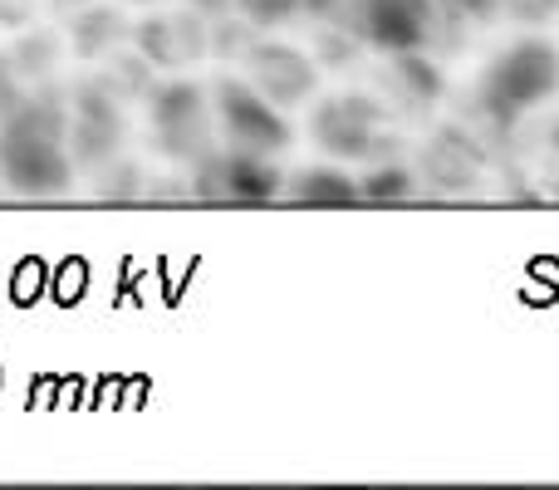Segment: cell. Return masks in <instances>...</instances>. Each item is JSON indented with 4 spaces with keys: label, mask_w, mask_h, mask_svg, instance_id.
Returning <instances> with one entry per match:
<instances>
[{
    "label": "cell",
    "mask_w": 559,
    "mask_h": 490,
    "mask_svg": "<svg viewBox=\"0 0 559 490\" xmlns=\"http://www.w3.org/2000/svg\"><path fill=\"white\" fill-rule=\"evenodd\" d=\"M5 177L20 192H59L69 182V163H64V143H59V123L49 118H20L5 133Z\"/></svg>",
    "instance_id": "5"
},
{
    "label": "cell",
    "mask_w": 559,
    "mask_h": 490,
    "mask_svg": "<svg viewBox=\"0 0 559 490\" xmlns=\"http://www.w3.org/2000/svg\"><path fill=\"white\" fill-rule=\"evenodd\" d=\"M197 196L222 202V206H271L285 196V172L265 153L231 147V153L202 157V167H197Z\"/></svg>",
    "instance_id": "3"
},
{
    "label": "cell",
    "mask_w": 559,
    "mask_h": 490,
    "mask_svg": "<svg viewBox=\"0 0 559 490\" xmlns=\"http://www.w3.org/2000/svg\"><path fill=\"white\" fill-rule=\"evenodd\" d=\"M309 5H329V0H309Z\"/></svg>",
    "instance_id": "13"
},
{
    "label": "cell",
    "mask_w": 559,
    "mask_h": 490,
    "mask_svg": "<svg viewBox=\"0 0 559 490\" xmlns=\"http://www.w3.org/2000/svg\"><path fill=\"white\" fill-rule=\"evenodd\" d=\"M305 0H241V10L255 20V25H285Z\"/></svg>",
    "instance_id": "11"
},
{
    "label": "cell",
    "mask_w": 559,
    "mask_h": 490,
    "mask_svg": "<svg viewBox=\"0 0 559 490\" xmlns=\"http://www.w3.org/2000/svg\"><path fill=\"white\" fill-rule=\"evenodd\" d=\"M378 133H383V113H378V104H368L358 94L329 98L314 113V138L329 157H373Z\"/></svg>",
    "instance_id": "6"
},
{
    "label": "cell",
    "mask_w": 559,
    "mask_h": 490,
    "mask_svg": "<svg viewBox=\"0 0 559 490\" xmlns=\"http://www.w3.org/2000/svg\"><path fill=\"white\" fill-rule=\"evenodd\" d=\"M206 104L202 94H197L192 84H173L163 98H157L153 108V123H157V138H163L167 153L177 157H202L206 147V133H212V123H206Z\"/></svg>",
    "instance_id": "7"
},
{
    "label": "cell",
    "mask_w": 559,
    "mask_h": 490,
    "mask_svg": "<svg viewBox=\"0 0 559 490\" xmlns=\"http://www.w3.org/2000/svg\"><path fill=\"white\" fill-rule=\"evenodd\" d=\"M462 15H472V20H486V15H496V0H452Z\"/></svg>",
    "instance_id": "12"
},
{
    "label": "cell",
    "mask_w": 559,
    "mask_h": 490,
    "mask_svg": "<svg viewBox=\"0 0 559 490\" xmlns=\"http://www.w3.org/2000/svg\"><path fill=\"white\" fill-rule=\"evenodd\" d=\"M358 192H364L368 206H397V202H413V172L397 163H383L378 172H368L364 182H358Z\"/></svg>",
    "instance_id": "10"
},
{
    "label": "cell",
    "mask_w": 559,
    "mask_h": 490,
    "mask_svg": "<svg viewBox=\"0 0 559 490\" xmlns=\"http://www.w3.org/2000/svg\"><path fill=\"white\" fill-rule=\"evenodd\" d=\"M354 25L378 55H423L437 35V0H354Z\"/></svg>",
    "instance_id": "4"
},
{
    "label": "cell",
    "mask_w": 559,
    "mask_h": 490,
    "mask_svg": "<svg viewBox=\"0 0 559 490\" xmlns=\"http://www.w3.org/2000/svg\"><path fill=\"white\" fill-rule=\"evenodd\" d=\"M285 202L295 206H358V177L338 172V167H305V172L285 177Z\"/></svg>",
    "instance_id": "9"
},
{
    "label": "cell",
    "mask_w": 559,
    "mask_h": 490,
    "mask_svg": "<svg viewBox=\"0 0 559 490\" xmlns=\"http://www.w3.org/2000/svg\"><path fill=\"white\" fill-rule=\"evenodd\" d=\"M212 118L226 143L246 147V153L275 157L289 147V123L280 118V104L265 98L255 84H246V79H222L212 88Z\"/></svg>",
    "instance_id": "2"
},
{
    "label": "cell",
    "mask_w": 559,
    "mask_h": 490,
    "mask_svg": "<svg viewBox=\"0 0 559 490\" xmlns=\"http://www.w3.org/2000/svg\"><path fill=\"white\" fill-rule=\"evenodd\" d=\"M251 84L261 88L265 98H275V104H295V98H305L309 88H314V69H309V59L299 55V49L261 45L251 55Z\"/></svg>",
    "instance_id": "8"
},
{
    "label": "cell",
    "mask_w": 559,
    "mask_h": 490,
    "mask_svg": "<svg viewBox=\"0 0 559 490\" xmlns=\"http://www.w3.org/2000/svg\"><path fill=\"white\" fill-rule=\"evenodd\" d=\"M555 147H559V128H555Z\"/></svg>",
    "instance_id": "14"
},
{
    "label": "cell",
    "mask_w": 559,
    "mask_h": 490,
    "mask_svg": "<svg viewBox=\"0 0 559 490\" xmlns=\"http://www.w3.org/2000/svg\"><path fill=\"white\" fill-rule=\"evenodd\" d=\"M555 94H559V49L545 35H521L501 55H491V64L481 69V84H476V104L496 123H521L525 113L550 104Z\"/></svg>",
    "instance_id": "1"
}]
</instances>
